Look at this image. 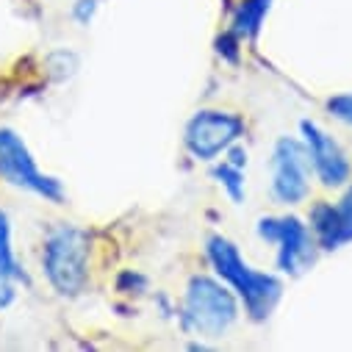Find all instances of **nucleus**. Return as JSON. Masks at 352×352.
<instances>
[{"label": "nucleus", "instance_id": "ddd939ff", "mask_svg": "<svg viewBox=\"0 0 352 352\" xmlns=\"http://www.w3.org/2000/svg\"><path fill=\"white\" fill-rule=\"evenodd\" d=\"M327 111H330L336 120H341V122L352 125V92L330 98V100H327Z\"/></svg>", "mask_w": 352, "mask_h": 352}, {"label": "nucleus", "instance_id": "4468645a", "mask_svg": "<svg viewBox=\"0 0 352 352\" xmlns=\"http://www.w3.org/2000/svg\"><path fill=\"white\" fill-rule=\"evenodd\" d=\"M98 6H100V0H75L72 3V20L80 23V25H89L92 17L98 14Z\"/></svg>", "mask_w": 352, "mask_h": 352}, {"label": "nucleus", "instance_id": "9d476101", "mask_svg": "<svg viewBox=\"0 0 352 352\" xmlns=\"http://www.w3.org/2000/svg\"><path fill=\"white\" fill-rule=\"evenodd\" d=\"M272 0H241V6L233 17V34L236 36H255L261 31V23L267 17Z\"/></svg>", "mask_w": 352, "mask_h": 352}, {"label": "nucleus", "instance_id": "f257e3e1", "mask_svg": "<svg viewBox=\"0 0 352 352\" xmlns=\"http://www.w3.org/2000/svg\"><path fill=\"white\" fill-rule=\"evenodd\" d=\"M206 252H208L214 272L244 302V311L250 314V319H255V322L270 319L275 305L280 302V294H283L280 278L252 270L250 263L241 258L239 247L225 236H211L208 244H206Z\"/></svg>", "mask_w": 352, "mask_h": 352}, {"label": "nucleus", "instance_id": "7ed1b4c3", "mask_svg": "<svg viewBox=\"0 0 352 352\" xmlns=\"http://www.w3.org/2000/svg\"><path fill=\"white\" fill-rule=\"evenodd\" d=\"M239 316V302L230 289L208 275H195L184 297V327L208 338L230 330Z\"/></svg>", "mask_w": 352, "mask_h": 352}, {"label": "nucleus", "instance_id": "9b49d317", "mask_svg": "<svg viewBox=\"0 0 352 352\" xmlns=\"http://www.w3.org/2000/svg\"><path fill=\"white\" fill-rule=\"evenodd\" d=\"M0 275H9L14 280H25V272L14 258L12 250V228H9V217L0 211Z\"/></svg>", "mask_w": 352, "mask_h": 352}, {"label": "nucleus", "instance_id": "39448f33", "mask_svg": "<svg viewBox=\"0 0 352 352\" xmlns=\"http://www.w3.org/2000/svg\"><path fill=\"white\" fill-rule=\"evenodd\" d=\"M0 178L20 186V189H28L50 203L64 200L61 184L56 178H50V175L39 172L31 150L12 128H0Z\"/></svg>", "mask_w": 352, "mask_h": 352}, {"label": "nucleus", "instance_id": "2eb2a0df", "mask_svg": "<svg viewBox=\"0 0 352 352\" xmlns=\"http://www.w3.org/2000/svg\"><path fill=\"white\" fill-rule=\"evenodd\" d=\"M338 208V217H341V230H344V239L352 241V186L344 192L341 203L336 206Z\"/></svg>", "mask_w": 352, "mask_h": 352}, {"label": "nucleus", "instance_id": "20e7f679", "mask_svg": "<svg viewBox=\"0 0 352 352\" xmlns=\"http://www.w3.org/2000/svg\"><path fill=\"white\" fill-rule=\"evenodd\" d=\"M258 236L270 244H278V270L286 275H300L316 261V239L311 228L294 217H261Z\"/></svg>", "mask_w": 352, "mask_h": 352}, {"label": "nucleus", "instance_id": "423d86ee", "mask_svg": "<svg viewBox=\"0 0 352 352\" xmlns=\"http://www.w3.org/2000/svg\"><path fill=\"white\" fill-rule=\"evenodd\" d=\"M244 133V120L239 114L222 111V109H203L197 111L186 131H184V144L197 161H217L225 155L230 144H236Z\"/></svg>", "mask_w": 352, "mask_h": 352}, {"label": "nucleus", "instance_id": "f8f14e48", "mask_svg": "<svg viewBox=\"0 0 352 352\" xmlns=\"http://www.w3.org/2000/svg\"><path fill=\"white\" fill-rule=\"evenodd\" d=\"M214 178L219 181V186L228 192V197L233 203H241L244 200V169L222 161V164L214 166Z\"/></svg>", "mask_w": 352, "mask_h": 352}, {"label": "nucleus", "instance_id": "dca6fc26", "mask_svg": "<svg viewBox=\"0 0 352 352\" xmlns=\"http://www.w3.org/2000/svg\"><path fill=\"white\" fill-rule=\"evenodd\" d=\"M14 297H17V292H14V278L0 275V311L9 308V305L14 302Z\"/></svg>", "mask_w": 352, "mask_h": 352}, {"label": "nucleus", "instance_id": "1a4fd4ad", "mask_svg": "<svg viewBox=\"0 0 352 352\" xmlns=\"http://www.w3.org/2000/svg\"><path fill=\"white\" fill-rule=\"evenodd\" d=\"M311 233L316 239V244L322 250H338L341 244H346L344 239V230H341V217H338V208L330 206V203H316L311 208Z\"/></svg>", "mask_w": 352, "mask_h": 352}, {"label": "nucleus", "instance_id": "6e6552de", "mask_svg": "<svg viewBox=\"0 0 352 352\" xmlns=\"http://www.w3.org/2000/svg\"><path fill=\"white\" fill-rule=\"evenodd\" d=\"M300 131H302V142H305V150H308V158H311L316 178L330 189L344 186L349 181V175H352V164H349L344 147L311 120H305L300 125Z\"/></svg>", "mask_w": 352, "mask_h": 352}, {"label": "nucleus", "instance_id": "0eeeda50", "mask_svg": "<svg viewBox=\"0 0 352 352\" xmlns=\"http://www.w3.org/2000/svg\"><path fill=\"white\" fill-rule=\"evenodd\" d=\"M272 195L283 206H297L311 192V158L305 150V142L283 136L275 142L272 150Z\"/></svg>", "mask_w": 352, "mask_h": 352}, {"label": "nucleus", "instance_id": "f03ea898", "mask_svg": "<svg viewBox=\"0 0 352 352\" xmlns=\"http://www.w3.org/2000/svg\"><path fill=\"white\" fill-rule=\"evenodd\" d=\"M42 270L53 292L78 297L89 280V236L72 225L50 230L42 250Z\"/></svg>", "mask_w": 352, "mask_h": 352}]
</instances>
